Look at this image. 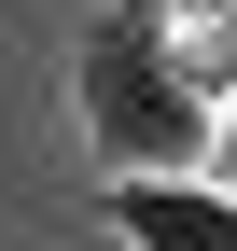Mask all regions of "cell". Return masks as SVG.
I'll list each match as a JSON object with an SVG mask.
<instances>
[{"mask_svg": "<svg viewBox=\"0 0 237 251\" xmlns=\"http://www.w3.org/2000/svg\"><path fill=\"white\" fill-rule=\"evenodd\" d=\"M112 224H126V251H237V181L140 168V181H112Z\"/></svg>", "mask_w": 237, "mask_h": 251, "instance_id": "cell-2", "label": "cell"}, {"mask_svg": "<svg viewBox=\"0 0 237 251\" xmlns=\"http://www.w3.org/2000/svg\"><path fill=\"white\" fill-rule=\"evenodd\" d=\"M223 42H237V0H223Z\"/></svg>", "mask_w": 237, "mask_h": 251, "instance_id": "cell-4", "label": "cell"}, {"mask_svg": "<svg viewBox=\"0 0 237 251\" xmlns=\"http://www.w3.org/2000/svg\"><path fill=\"white\" fill-rule=\"evenodd\" d=\"M210 126H223V112L182 84L154 0H126V14L84 28V140L112 153V181H140V168H210Z\"/></svg>", "mask_w": 237, "mask_h": 251, "instance_id": "cell-1", "label": "cell"}, {"mask_svg": "<svg viewBox=\"0 0 237 251\" xmlns=\"http://www.w3.org/2000/svg\"><path fill=\"white\" fill-rule=\"evenodd\" d=\"M210 181H237V98H223V126H210Z\"/></svg>", "mask_w": 237, "mask_h": 251, "instance_id": "cell-3", "label": "cell"}]
</instances>
